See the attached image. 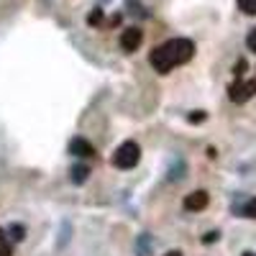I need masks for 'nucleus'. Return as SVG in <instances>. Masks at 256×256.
Wrapping results in <instances>:
<instances>
[{"label": "nucleus", "instance_id": "0eeeda50", "mask_svg": "<svg viewBox=\"0 0 256 256\" xmlns=\"http://www.w3.org/2000/svg\"><path fill=\"white\" fill-rule=\"evenodd\" d=\"M152 248H154V241H152V236H148V233L138 236V244H136L138 256H152Z\"/></svg>", "mask_w": 256, "mask_h": 256}, {"label": "nucleus", "instance_id": "2eb2a0df", "mask_svg": "<svg viewBox=\"0 0 256 256\" xmlns=\"http://www.w3.org/2000/svg\"><path fill=\"white\" fill-rule=\"evenodd\" d=\"M100 20H102V10H95V13L90 16V24L95 26V24H100Z\"/></svg>", "mask_w": 256, "mask_h": 256}, {"label": "nucleus", "instance_id": "1a4fd4ad", "mask_svg": "<svg viewBox=\"0 0 256 256\" xmlns=\"http://www.w3.org/2000/svg\"><path fill=\"white\" fill-rule=\"evenodd\" d=\"M238 10L246 16H256V0H238Z\"/></svg>", "mask_w": 256, "mask_h": 256}, {"label": "nucleus", "instance_id": "423d86ee", "mask_svg": "<svg viewBox=\"0 0 256 256\" xmlns=\"http://www.w3.org/2000/svg\"><path fill=\"white\" fill-rule=\"evenodd\" d=\"M70 154L72 156H84V159H90V156H95V148H92V144L90 141H84V138H72L70 141Z\"/></svg>", "mask_w": 256, "mask_h": 256}, {"label": "nucleus", "instance_id": "f03ea898", "mask_svg": "<svg viewBox=\"0 0 256 256\" xmlns=\"http://www.w3.org/2000/svg\"><path fill=\"white\" fill-rule=\"evenodd\" d=\"M141 162V148L136 141H126L116 148V154H113V164L118 169H134L136 164Z\"/></svg>", "mask_w": 256, "mask_h": 256}, {"label": "nucleus", "instance_id": "f8f14e48", "mask_svg": "<svg viewBox=\"0 0 256 256\" xmlns=\"http://www.w3.org/2000/svg\"><path fill=\"white\" fill-rule=\"evenodd\" d=\"M10 233H13V241H24V236H26V228H20V226H10Z\"/></svg>", "mask_w": 256, "mask_h": 256}, {"label": "nucleus", "instance_id": "4468645a", "mask_svg": "<svg viewBox=\"0 0 256 256\" xmlns=\"http://www.w3.org/2000/svg\"><path fill=\"white\" fill-rule=\"evenodd\" d=\"M212 241H218V230H212V233H205L202 244H212Z\"/></svg>", "mask_w": 256, "mask_h": 256}, {"label": "nucleus", "instance_id": "7ed1b4c3", "mask_svg": "<svg viewBox=\"0 0 256 256\" xmlns=\"http://www.w3.org/2000/svg\"><path fill=\"white\" fill-rule=\"evenodd\" d=\"M256 95V80H236L228 88V98L233 102H246Z\"/></svg>", "mask_w": 256, "mask_h": 256}, {"label": "nucleus", "instance_id": "ddd939ff", "mask_svg": "<svg viewBox=\"0 0 256 256\" xmlns=\"http://www.w3.org/2000/svg\"><path fill=\"white\" fill-rule=\"evenodd\" d=\"M246 46H248V52H256V28L248 31V36H246Z\"/></svg>", "mask_w": 256, "mask_h": 256}, {"label": "nucleus", "instance_id": "a211bd4d", "mask_svg": "<svg viewBox=\"0 0 256 256\" xmlns=\"http://www.w3.org/2000/svg\"><path fill=\"white\" fill-rule=\"evenodd\" d=\"M244 256H256V254H254V251H246V254H244Z\"/></svg>", "mask_w": 256, "mask_h": 256}, {"label": "nucleus", "instance_id": "dca6fc26", "mask_svg": "<svg viewBox=\"0 0 256 256\" xmlns=\"http://www.w3.org/2000/svg\"><path fill=\"white\" fill-rule=\"evenodd\" d=\"M202 118H205V113H202V110H198L195 116H190V120H192V123H198V120H202Z\"/></svg>", "mask_w": 256, "mask_h": 256}, {"label": "nucleus", "instance_id": "9b49d317", "mask_svg": "<svg viewBox=\"0 0 256 256\" xmlns=\"http://www.w3.org/2000/svg\"><path fill=\"white\" fill-rule=\"evenodd\" d=\"M244 216H246V218H256V198H251V200L244 205Z\"/></svg>", "mask_w": 256, "mask_h": 256}, {"label": "nucleus", "instance_id": "f257e3e1", "mask_svg": "<svg viewBox=\"0 0 256 256\" xmlns=\"http://www.w3.org/2000/svg\"><path fill=\"white\" fill-rule=\"evenodd\" d=\"M192 56H195V41H190V38H169V41H164V44H159L152 52L148 62H152V67L159 74H166V72H172L174 67H180V64H187Z\"/></svg>", "mask_w": 256, "mask_h": 256}, {"label": "nucleus", "instance_id": "9d476101", "mask_svg": "<svg viewBox=\"0 0 256 256\" xmlns=\"http://www.w3.org/2000/svg\"><path fill=\"white\" fill-rule=\"evenodd\" d=\"M0 256H13V246L8 244V238H6L3 230H0Z\"/></svg>", "mask_w": 256, "mask_h": 256}, {"label": "nucleus", "instance_id": "f3484780", "mask_svg": "<svg viewBox=\"0 0 256 256\" xmlns=\"http://www.w3.org/2000/svg\"><path fill=\"white\" fill-rule=\"evenodd\" d=\"M166 256H182V251H169Z\"/></svg>", "mask_w": 256, "mask_h": 256}, {"label": "nucleus", "instance_id": "20e7f679", "mask_svg": "<svg viewBox=\"0 0 256 256\" xmlns=\"http://www.w3.org/2000/svg\"><path fill=\"white\" fill-rule=\"evenodd\" d=\"M141 41H144L141 28L128 26V28H123V34H120V49H123L126 54H134V52L141 46Z\"/></svg>", "mask_w": 256, "mask_h": 256}, {"label": "nucleus", "instance_id": "39448f33", "mask_svg": "<svg viewBox=\"0 0 256 256\" xmlns=\"http://www.w3.org/2000/svg\"><path fill=\"white\" fill-rule=\"evenodd\" d=\"M210 202V195L205 190H195V192H190V195L184 198V208L192 210V212H198V210H205Z\"/></svg>", "mask_w": 256, "mask_h": 256}, {"label": "nucleus", "instance_id": "6e6552de", "mask_svg": "<svg viewBox=\"0 0 256 256\" xmlns=\"http://www.w3.org/2000/svg\"><path fill=\"white\" fill-rule=\"evenodd\" d=\"M88 177H90V169H88V166H82V164L72 166V182H74V184H82Z\"/></svg>", "mask_w": 256, "mask_h": 256}]
</instances>
